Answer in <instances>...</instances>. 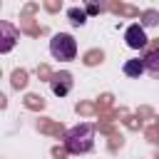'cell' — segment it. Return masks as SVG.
<instances>
[{"instance_id":"277c9868","label":"cell","mask_w":159,"mask_h":159,"mask_svg":"<svg viewBox=\"0 0 159 159\" xmlns=\"http://www.w3.org/2000/svg\"><path fill=\"white\" fill-rule=\"evenodd\" d=\"M72 75L70 72H57V75H52V80H50V89H52V94L55 97H65V94H70L72 92Z\"/></svg>"},{"instance_id":"3957f363","label":"cell","mask_w":159,"mask_h":159,"mask_svg":"<svg viewBox=\"0 0 159 159\" xmlns=\"http://www.w3.org/2000/svg\"><path fill=\"white\" fill-rule=\"evenodd\" d=\"M124 42H127V47H132V50H144L147 42H149V37H147L144 27L137 22V25H129V27H127V32H124Z\"/></svg>"},{"instance_id":"7a4b0ae2","label":"cell","mask_w":159,"mask_h":159,"mask_svg":"<svg viewBox=\"0 0 159 159\" xmlns=\"http://www.w3.org/2000/svg\"><path fill=\"white\" fill-rule=\"evenodd\" d=\"M50 55H52L55 60H62V62L75 60V55H77V42H75V37L67 35V32L52 35V40H50Z\"/></svg>"},{"instance_id":"9c48e42d","label":"cell","mask_w":159,"mask_h":159,"mask_svg":"<svg viewBox=\"0 0 159 159\" xmlns=\"http://www.w3.org/2000/svg\"><path fill=\"white\" fill-rule=\"evenodd\" d=\"M104 7H107L104 0H89V2H87V12H89V15H97V12H102Z\"/></svg>"},{"instance_id":"8992f818","label":"cell","mask_w":159,"mask_h":159,"mask_svg":"<svg viewBox=\"0 0 159 159\" xmlns=\"http://www.w3.org/2000/svg\"><path fill=\"white\" fill-rule=\"evenodd\" d=\"M122 70H124V75H127V77H139V75H144V72H147L144 60H127Z\"/></svg>"},{"instance_id":"5b68a950","label":"cell","mask_w":159,"mask_h":159,"mask_svg":"<svg viewBox=\"0 0 159 159\" xmlns=\"http://www.w3.org/2000/svg\"><path fill=\"white\" fill-rule=\"evenodd\" d=\"M0 30H2V45H0V52H10L12 45H15V40H17L20 35H17V30H15L10 22H0Z\"/></svg>"},{"instance_id":"52a82bcc","label":"cell","mask_w":159,"mask_h":159,"mask_svg":"<svg viewBox=\"0 0 159 159\" xmlns=\"http://www.w3.org/2000/svg\"><path fill=\"white\" fill-rule=\"evenodd\" d=\"M144 67H147V72H149L154 80H159V50H152V52L144 57Z\"/></svg>"},{"instance_id":"ba28073f","label":"cell","mask_w":159,"mask_h":159,"mask_svg":"<svg viewBox=\"0 0 159 159\" xmlns=\"http://www.w3.org/2000/svg\"><path fill=\"white\" fill-rule=\"evenodd\" d=\"M87 10H82V7H70L67 10V17H70V22L75 25V27H82L84 22H87Z\"/></svg>"},{"instance_id":"6da1fadb","label":"cell","mask_w":159,"mask_h":159,"mask_svg":"<svg viewBox=\"0 0 159 159\" xmlns=\"http://www.w3.org/2000/svg\"><path fill=\"white\" fill-rule=\"evenodd\" d=\"M94 137H97V127L92 122H80L65 134V149L70 154H87L94 147Z\"/></svg>"}]
</instances>
